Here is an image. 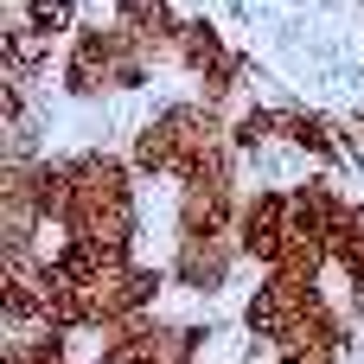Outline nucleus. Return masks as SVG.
Returning a JSON list of instances; mask_svg holds the SVG:
<instances>
[{
    "mask_svg": "<svg viewBox=\"0 0 364 364\" xmlns=\"http://www.w3.org/2000/svg\"><path fill=\"white\" fill-rule=\"evenodd\" d=\"M19 19H26L38 38H51V45H58V38H70V32H77V0H26V6H19Z\"/></svg>",
    "mask_w": 364,
    "mask_h": 364,
    "instance_id": "nucleus-9",
    "label": "nucleus"
},
{
    "mask_svg": "<svg viewBox=\"0 0 364 364\" xmlns=\"http://www.w3.org/2000/svg\"><path fill=\"white\" fill-rule=\"evenodd\" d=\"M173 64L192 70L198 90H205V83H218V77L237 64V51L224 45V32H218L211 19H186V26H179V51H173Z\"/></svg>",
    "mask_w": 364,
    "mask_h": 364,
    "instance_id": "nucleus-7",
    "label": "nucleus"
},
{
    "mask_svg": "<svg viewBox=\"0 0 364 364\" xmlns=\"http://www.w3.org/2000/svg\"><path fill=\"white\" fill-rule=\"evenodd\" d=\"M282 147L307 154V160H314V166H326V173L352 160L346 128H339V122H326L320 109H301V102H288V109H282Z\"/></svg>",
    "mask_w": 364,
    "mask_h": 364,
    "instance_id": "nucleus-6",
    "label": "nucleus"
},
{
    "mask_svg": "<svg viewBox=\"0 0 364 364\" xmlns=\"http://www.w3.org/2000/svg\"><path fill=\"white\" fill-rule=\"evenodd\" d=\"M147 70H154V51L122 26V19H96V26H77L70 45H64V64H58V90L64 102H102V96H134L147 90Z\"/></svg>",
    "mask_w": 364,
    "mask_h": 364,
    "instance_id": "nucleus-2",
    "label": "nucleus"
},
{
    "mask_svg": "<svg viewBox=\"0 0 364 364\" xmlns=\"http://www.w3.org/2000/svg\"><path fill=\"white\" fill-rule=\"evenodd\" d=\"M282 243H288V192L282 186L243 192V211H237V250H243V262L275 269L282 262Z\"/></svg>",
    "mask_w": 364,
    "mask_h": 364,
    "instance_id": "nucleus-4",
    "label": "nucleus"
},
{
    "mask_svg": "<svg viewBox=\"0 0 364 364\" xmlns=\"http://www.w3.org/2000/svg\"><path fill=\"white\" fill-rule=\"evenodd\" d=\"M134 160L109 154V147H77L70 154V211L58 224V237H90L109 250L134 256L141 237V198H134Z\"/></svg>",
    "mask_w": 364,
    "mask_h": 364,
    "instance_id": "nucleus-1",
    "label": "nucleus"
},
{
    "mask_svg": "<svg viewBox=\"0 0 364 364\" xmlns=\"http://www.w3.org/2000/svg\"><path fill=\"white\" fill-rule=\"evenodd\" d=\"M307 282H294V275H282V269H262V282H256V294L243 301V333L250 339H262L269 352L288 339V326H294V314L307 307Z\"/></svg>",
    "mask_w": 364,
    "mask_h": 364,
    "instance_id": "nucleus-5",
    "label": "nucleus"
},
{
    "mask_svg": "<svg viewBox=\"0 0 364 364\" xmlns=\"http://www.w3.org/2000/svg\"><path fill=\"white\" fill-rule=\"evenodd\" d=\"M13 6H26V0H13Z\"/></svg>",
    "mask_w": 364,
    "mask_h": 364,
    "instance_id": "nucleus-10",
    "label": "nucleus"
},
{
    "mask_svg": "<svg viewBox=\"0 0 364 364\" xmlns=\"http://www.w3.org/2000/svg\"><path fill=\"white\" fill-rule=\"evenodd\" d=\"M282 141V109H269V102H243L237 115H230V147L250 160V154H262V147H275Z\"/></svg>",
    "mask_w": 364,
    "mask_h": 364,
    "instance_id": "nucleus-8",
    "label": "nucleus"
},
{
    "mask_svg": "<svg viewBox=\"0 0 364 364\" xmlns=\"http://www.w3.org/2000/svg\"><path fill=\"white\" fill-rule=\"evenodd\" d=\"M237 262H243L237 230H205V237H173V262H166V275H173V288H179V294L211 301V294H224V288H230Z\"/></svg>",
    "mask_w": 364,
    "mask_h": 364,
    "instance_id": "nucleus-3",
    "label": "nucleus"
}]
</instances>
